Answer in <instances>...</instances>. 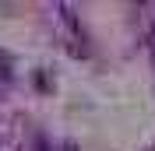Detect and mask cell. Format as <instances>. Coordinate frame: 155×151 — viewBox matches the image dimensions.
Here are the masks:
<instances>
[{
  "mask_svg": "<svg viewBox=\"0 0 155 151\" xmlns=\"http://www.w3.org/2000/svg\"><path fill=\"white\" fill-rule=\"evenodd\" d=\"M7 77H11V63H7L4 53H0V81H7Z\"/></svg>",
  "mask_w": 155,
  "mask_h": 151,
  "instance_id": "1",
  "label": "cell"
}]
</instances>
